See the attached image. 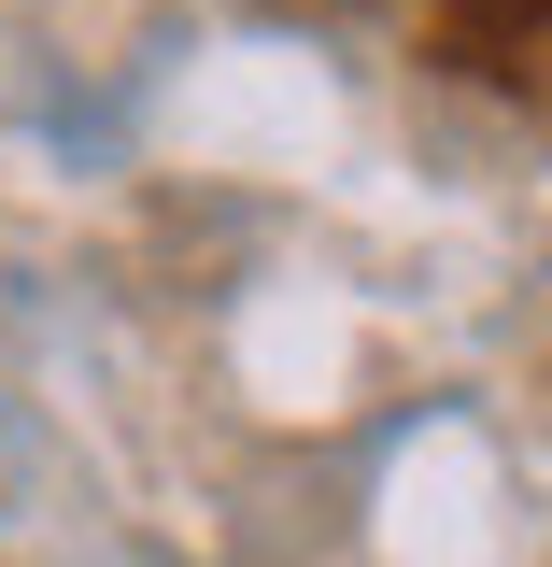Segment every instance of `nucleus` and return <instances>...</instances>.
Listing matches in <instances>:
<instances>
[]
</instances>
